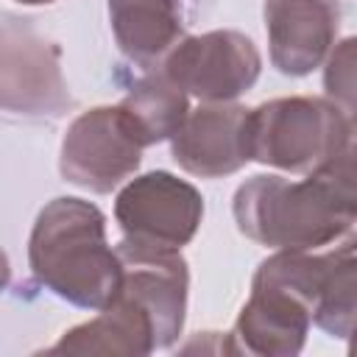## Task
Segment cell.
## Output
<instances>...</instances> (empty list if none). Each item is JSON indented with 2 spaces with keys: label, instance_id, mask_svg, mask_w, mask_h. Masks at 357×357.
I'll list each match as a JSON object with an SVG mask.
<instances>
[{
  "label": "cell",
  "instance_id": "277c9868",
  "mask_svg": "<svg viewBox=\"0 0 357 357\" xmlns=\"http://www.w3.org/2000/svg\"><path fill=\"white\" fill-rule=\"evenodd\" d=\"M351 151V114L321 98H276L248 109V153L262 165L312 173Z\"/></svg>",
  "mask_w": 357,
  "mask_h": 357
},
{
  "label": "cell",
  "instance_id": "ba28073f",
  "mask_svg": "<svg viewBox=\"0 0 357 357\" xmlns=\"http://www.w3.org/2000/svg\"><path fill=\"white\" fill-rule=\"evenodd\" d=\"M259 50L237 31H209L173 45L165 61V75L184 92L206 103H226L259 78Z\"/></svg>",
  "mask_w": 357,
  "mask_h": 357
},
{
  "label": "cell",
  "instance_id": "9a60e30c",
  "mask_svg": "<svg viewBox=\"0 0 357 357\" xmlns=\"http://www.w3.org/2000/svg\"><path fill=\"white\" fill-rule=\"evenodd\" d=\"M354 243H343L335 251V262L324 282L312 321L332 337H349L354 326Z\"/></svg>",
  "mask_w": 357,
  "mask_h": 357
},
{
  "label": "cell",
  "instance_id": "6da1fadb",
  "mask_svg": "<svg viewBox=\"0 0 357 357\" xmlns=\"http://www.w3.org/2000/svg\"><path fill=\"white\" fill-rule=\"evenodd\" d=\"M237 229L279 251L326 245L354 226V162L351 151L301 181L254 176L234 192Z\"/></svg>",
  "mask_w": 357,
  "mask_h": 357
},
{
  "label": "cell",
  "instance_id": "8992f818",
  "mask_svg": "<svg viewBox=\"0 0 357 357\" xmlns=\"http://www.w3.org/2000/svg\"><path fill=\"white\" fill-rule=\"evenodd\" d=\"M145 139L123 106H98L78 114L61 142V176L89 192H112L142 159Z\"/></svg>",
  "mask_w": 357,
  "mask_h": 357
},
{
  "label": "cell",
  "instance_id": "30bf717a",
  "mask_svg": "<svg viewBox=\"0 0 357 357\" xmlns=\"http://www.w3.org/2000/svg\"><path fill=\"white\" fill-rule=\"evenodd\" d=\"M173 139V159L192 176L220 178L237 173L248 153V109L234 103H206L187 112Z\"/></svg>",
  "mask_w": 357,
  "mask_h": 357
},
{
  "label": "cell",
  "instance_id": "52a82bcc",
  "mask_svg": "<svg viewBox=\"0 0 357 357\" xmlns=\"http://www.w3.org/2000/svg\"><path fill=\"white\" fill-rule=\"evenodd\" d=\"M114 218L123 229V240L178 251L201 226L204 198L190 181L167 170H153L120 190Z\"/></svg>",
  "mask_w": 357,
  "mask_h": 357
},
{
  "label": "cell",
  "instance_id": "4fadbf2b",
  "mask_svg": "<svg viewBox=\"0 0 357 357\" xmlns=\"http://www.w3.org/2000/svg\"><path fill=\"white\" fill-rule=\"evenodd\" d=\"M120 50L137 64H153L181 36V0H106Z\"/></svg>",
  "mask_w": 357,
  "mask_h": 357
},
{
  "label": "cell",
  "instance_id": "8fae6325",
  "mask_svg": "<svg viewBox=\"0 0 357 357\" xmlns=\"http://www.w3.org/2000/svg\"><path fill=\"white\" fill-rule=\"evenodd\" d=\"M271 61L284 75L312 73L335 45L337 6L332 0H265Z\"/></svg>",
  "mask_w": 357,
  "mask_h": 357
},
{
  "label": "cell",
  "instance_id": "7c38bea8",
  "mask_svg": "<svg viewBox=\"0 0 357 357\" xmlns=\"http://www.w3.org/2000/svg\"><path fill=\"white\" fill-rule=\"evenodd\" d=\"M100 315L64 332V337L50 346L53 354H126L139 357L156 349V329L151 315L126 293H117Z\"/></svg>",
  "mask_w": 357,
  "mask_h": 357
},
{
  "label": "cell",
  "instance_id": "9c48e42d",
  "mask_svg": "<svg viewBox=\"0 0 357 357\" xmlns=\"http://www.w3.org/2000/svg\"><path fill=\"white\" fill-rule=\"evenodd\" d=\"M123 265V282L117 293L131 296L153 321L156 349H167L184 326L187 310V262L176 248H153L131 240H120L114 248Z\"/></svg>",
  "mask_w": 357,
  "mask_h": 357
},
{
  "label": "cell",
  "instance_id": "5b68a950",
  "mask_svg": "<svg viewBox=\"0 0 357 357\" xmlns=\"http://www.w3.org/2000/svg\"><path fill=\"white\" fill-rule=\"evenodd\" d=\"M70 106L59 47L31 20L0 14V109L17 117H59Z\"/></svg>",
  "mask_w": 357,
  "mask_h": 357
},
{
  "label": "cell",
  "instance_id": "5bb4252c",
  "mask_svg": "<svg viewBox=\"0 0 357 357\" xmlns=\"http://www.w3.org/2000/svg\"><path fill=\"white\" fill-rule=\"evenodd\" d=\"M120 106L142 134L145 145L170 139L190 112L187 95L165 73H151L137 81Z\"/></svg>",
  "mask_w": 357,
  "mask_h": 357
},
{
  "label": "cell",
  "instance_id": "ac0fdd59",
  "mask_svg": "<svg viewBox=\"0 0 357 357\" xmlns=\"http://www.w3.org/2000/svg\"><path fill=\"white\" fill-rule=\"evenodd\" d=\"M17 3H28V6H33V3H53V0H17Z\"/></svg>",
  "mask_w": 357,
  "mask_h": 357
},
{
  "label": "cell",
  "instance_id": "7a4b0ae2",
  "mask_svg": "<svg viewBox=\"0 0 357 357\" xmlns=\"http://www.w3.org/2000/svg\"><path fill=\"white\" fill-rule=\"evenodd\" d=\"M28 262L39 284L84 310L109 307L123 282L120 257L106 240V218L81 198H53L39 212Z\"/></svg>",
  "mask_w": 357,
  "mask_h": 357
},
{
  "label": "cell",
  "instance_id": "e0dca14e",
  "mask_svg": "<svg viewBox=\"0 0 357 357\" xmlns=\"http://www.w3.org/2000/svg\"><path fill=\"white\" fill-rule=\"evenodd\" d=\"M8 279H11V268H8V257L3 254V248H0V290L8 284Z\"/></svg>",
  "mask_w": 357,
  "mask_h": 357
},
{
  "label": "cell",
  "instance_id": "3957f363",
  "mask_svg": "<svg viewBox=\"0 0 357 357\" xmlns=\"http://www.w3.org/2000/svg\"><path fill=\"white\" fill-rule=\"evenodd\" d=\"M332 262L335 251L318 257L279 251L268 257L254 273L251 298L240 310L223 349L231 354L262 357L298 354Z\"/></svg>",
  "mask_w": 357,
  "mask_h": 357
},
{
  "label": "cell",
  "instance_id": "2e32d148",
  "mask_svg": "<svg viewBox=\"0 0 357 357\" xmlns=\"http://www.w3.org/2000/svg\"><path fill=\"white\" fill-rule=\"evenodd\" d=\"M326 92L335 98L346 114H351V98H354V39L340 42V47L329 56L326 67Z\"/></svg>",
  "mask_w": 357,
  "mask_h": 357
}]
</instances>
